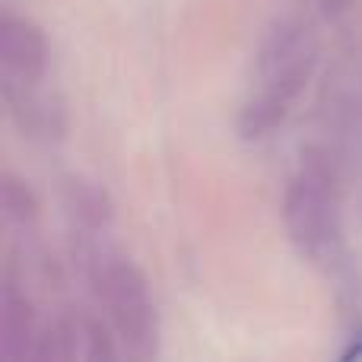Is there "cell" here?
Masks as SVG:
<instances>
[{"label": "cell", "instance_id": "7", "mask_svg": "<svg viewBox=\"0 0 362 362\" xmlns=\"http://www.w3.org/2000/svg\"><path fill=\"white\" fill-rule=\"evenodd\" d=\"M289 105H293V99L261 86L248 102H245L242 115H238V134H242L245 140L267 137L270 131H276V127L286 121Z\"/></svg>", "mask_w": 362, "mask_h": 362}, {"label": "cell", "instance_id": "3", "mask_svg": "<svg viewBox=\"0 0 362 362\" xmlns=\"http://www.w3.org/2000/svg\"><path fill=\"white\" fill-rule=\"evenodd\" d=\"M315 70V45L305 25L296 19H280L257 51V74L261 86L296 99Z\"/></svg>", "mask_w": 362, "mask_h": 362}, {"label": "cell", "instance_id": "1", "mask_svg": "<svg viewBox=\"0 0 362 362\" xmlns=\"http://www.w3.org/2000/svg\"><path fill=\"white\" fill-rule=\"evenodd\" d=\"M283 219L293 245L315 264H325L340 248V200L334 169L325 156H302V169L283 194Z\"/></svg>", "mask_w": 362, "mask_h": 362}, {"label": "cell", "instance_id": "5", "mask_svg": "<svg viewBox=\"0 0 362 362\" xmlns=\"http://www.w3.org/2000/svg\"><path fill=\"white\" fill-rule=\"evenodd\" d=\"M38 321L32 299L16 286V283H4L0 286V359L19 362L32 359L38 344Z\"/></svg>", "mask_w": 362, "mask_h": 362}, {"label": "cell", "instance_id": "4", "mask_svg": "<svg viewBox=\"0 0 362 362\" xmlns=\"http://www.w3.org/2000/svg\"><path fill=\"white\" fill-rule=\"evenodd\" d=\"M0 64L6 95H29L48 70V42L32 19L4 13L0 16Z\"/></svg>", "mask_w": 362, "mask_h": 362}, {"label": "cell", "instance_id": "6", "mask_svg": "<svg viewBox=\"0 0 362 362\" xmlns=\"http://www.w3.org/2000/svg\"><path fill=\"white\" fill-rule=\"evenodd\" d=\"M61 194H64L67 213L83 226V229L99 232L115 219V204L99 181H89L83 175H70V178H64Z\"/></svg>", "mask_w": 362, "mask_h": 362}, {"label": "cell", "instance_id": "2", "mask_svg": "<svg viewBox=\"0 0 362 362\" xmlns=\"http://www.w3.org/2000/svg\"><path fill=\"white\" fill-rule=\"evenodd\" d=\"M89 276H93L99 302L105 305L108 321L127 344V350L137 356H150L156 346V312H153L150 286L140 267L124 257L102 255L93 261Z\"/></svg>", "mask_w": 362, "mask_h": 362}, {"label": "cell", "instance_id": "8", "mask_svg": "<svg viewBox=\"0 0 362 362\" xmlns=\"http://www.w3.org/2000/svg\"><path fill=\"white\" fill-rule=\"evenodd\" d=\"M0 206H4L6 223L16 226H32L38 219V200L32 194V187L25 185L19 175L4 172L0 175Z\"/></svg>", "mask_w": 362, "mask_h": 362}]
</instances>
